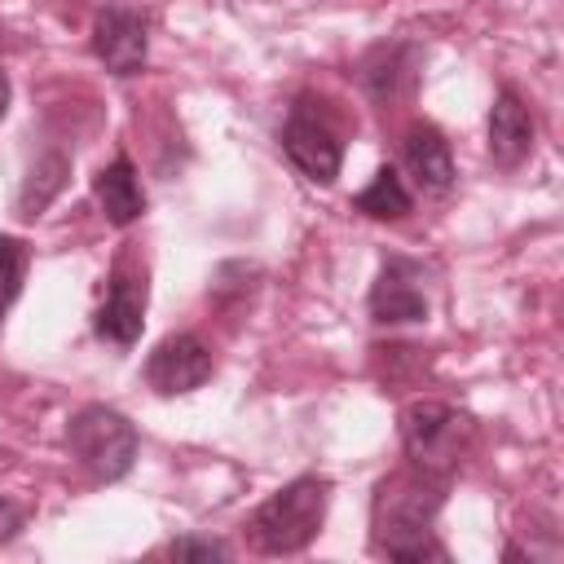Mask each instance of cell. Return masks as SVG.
<instances>
[{
	"mask_svg": "<svg viewBox=\"0 0 564 564\" xmlns=\"http://www.w3.org/2000/svg\"><path fill=\"white\" fill-rule=\"evenodd\" d=\"M445 494H449V476L423 471L414 463L388 471L370 498L375 551H383L388 560H401V564L449 560V551L432 538V520L441 516Z\"/></svg>",
	"mask_w": 564,
	"mask_h": 564,
	"instance_id": "cell-1",
	"label": "cell"
},
{
	"mask_svg": "<svg viewBox=\"0 0 564 564\" xmlns=\"http://www.w3.org/2000/svg\"><path fill=\"white\" fill-rule=\"evenodd\" d=\"M326 507H330V480L326 476H295L282 489H273L247 520V538L260 555H295L304 551L322 524H326Z\"/></svg>",
	"mask_w": 564,
	"mask_h": 564,
	"instance_id": "cell-2",
	"label": "cell"
},
{
	"mask_svg": "<svg viewBox=\"0 0 564 564\" xmlns=\"http://www.w3.org/2000/svg\"><path fill=\"white\" fill-rule=\"evenodd\" d=\"M397 427H401L405 458L423 471H436V476H454V467L476 445V419L449 401H436V397L405 401L397 414Z\"/></svg>",
	"mask_w": 564,
	"mask_h": 564,
	"instance_id": "cell-3",
	"label": "cell"
},
{
	"mask_svg": "<svg viewBox=\"0 0 564 564\" xmlns=\"http://www.w3.org/2000/svg\"><path fill=\"white\" fill-rule=\"evenodd\" d=\"M66 445H70V458L97 485H110V480H123L132 471L141 436H137L128 414H119L110 405H84L66 423Z\"/></svg>",
	"mask_w": 564,
	"mask_h": 564,
	"instance_id": "cell-4",
	"label": "cell"
},
{
	"mask_svg": "<svg viewBox=\"0 0 564 564\" xmlns=\"http://www.w3.org/2000/svg\"><path fill=\"white\" fill-rule=\"evenodd\" d=\"M282 150L317 185H330L339 176V167H344V141H339V132L322 115H313L308 101H300L286 115V123H282Z\"/></svg>",
	"mask_w": 564,
	"mask_h": 564,
	"instance_id": "cell-5",
	"label": "cell"
},
{
	"mask_svg": "<svg viewBox=\"0 0 564 564\" xmlns=\"http://www.w3.org/2000/svg\"><path fill=\"white\" fill-rule=\"evenodd\" d=\"M93 53L119 79L141 75L145 57H150V26H145V18L137 9H128V4L97 9V18H93Z\"/></svg>",
	"mask_w": 564,
	"mask_h": 564,
	"instance_id": "cell-6",
	"label": "cell"
},
{
	"mask_svg": "<svg viewBox=\"0 0 564 564\" xmlns=\"http://www.w3.org/2000/svg\"><path fill=\"white\" fill-rule=\"evenodd\" d=\"M216 361H212V348L181 330V335H167L154 344V352L145 357V383L159 392V397H185L194 388H203L212 379Z\"/></svg>",
	"mask_w": 564,
	"mask_h": 564,
	"instance_id": "cell-7",
	"label": "cell"
},
{
	"mask_svg": "<svg viewBox=\"0 0 564 564\" xmlns=\"http://www.w3.org/2000/svg\"><path fill=\"white\" fill-rule=\"evenodd\" d=\"M145 273L132 264V260H119L115 273H110V286H106V300L97 308V335L119 344V348H132L141 339V326H145Z\"/></svg>",
	"mask_w": 564,
	"mask_h": 564,
	"instance_id": "cell-8",
	"label": "cell"
},
{
	"mask_svg": "<svg viewBox=\"0 0 564 564\" xmlns=\"http://www.w3.org/2000/svg\"><path fill=\"white\" fill-rule=\"evenodd\" d=\"M370 317L379 326H405V322H427V291L419 286V264L388 256L375 286H370Z\"/></svg>",
	"mask_w": 564,
	"mask_h": 564,
	"instance_id": "cell-9",
	"label": "cell"
},
{
	"mask_svg": "<svg viewBox=\"0 0 564 564\" xmlns=\"http://www.w3.org/2000/svg\"><path fill=\"white\" fill-rule=\"evenodd\" d=\"M529 150H533V115L516 88H498L489 106V159L511 172L529 159Z\"/></svg>",
	"mask_w": 564,
	"mask_h": 564,
	"instance_id": "cell-10",
	"label": "cell"
},
{
	"mask_svg": "<svg viewBox=\"0 0 564 564\" xmlns=\"http://www.w3.org/2000/svg\"><path fill=\"white\" fill-rule=\"evenodd\" d=\"M93 194H97L101 216H106L115 229H128L132 220L145 216V189H141V176H137V167H132L128 154H115V159L93 176Z\"/></svg>",
	"mask_w": 564,
	"mask_h": 564,
	"instance_id": "cell-11",
	"label": "cell"
},
{
	"mask_svg": "<svg viewBox=\"0 0 564 564\" xmlns=\"http://www.w3.org/2000/svg\"><path fill=\"white\" fill-rule=\"evenodd\" d=\"M401 159L410 167V176L427 189V194H445L454 185V154L449 141L432 128V123H414L401 141Z\"/></svg>",
	"mask_w": 564,
	"mask_h": 564,
	"instance_id": "cell-12",
	"label": "cell"
},
{
	"mask_svg": "<svg viewBox=\"0 0 564 564\" xmlns=\"http://www.w3.org/2000/svg\"><path fill=\"white\" fill-rule=\"evenodd\" d=\"M361 84L375 101H397L414 84V48L410 44H379L361 62Z\"/></svg>",
	"mask_w": 564,
	"mask_h": 564,
	"instance_id": "cell-13",
	"label": "cell"
},
{
	"mask_svg": "<svg viewBox=\"0 0 564 564\" xmlns=\"http://www.w3.org/2000/svg\"><path fill=\"white\" fill-rule=\"evenodd\" d=\"M352 207H357L361 216H370V220H401V216H410L414 194L405 189V181H401L397 167H379V172L370 176V185L352 198Z\"/></svg>",
	"mask_w": 564,
	"mask_h": 564,
	"instance_id": "cell-14",
	"label": "cell"
},
{
	"mask_svg": "<svg viewBox=\"0 0 564 564\" xmlns=\"http://www.w3.org/2000/svg\"><path fill=\"white\" fill-rule=\"evenodd\" d=\"M26 269H31V247L22 238H13V234H0V322L22 295Z\"/></svg>",
	"mask_w": 564,
	"mask_h": 564,
	"instance_id": "cell-15",
	"label": "cell"
},
{
	"mask_svg": "<svg viewBox=\"0 0 564 564\" xmlns=\"http://www.w3.org/2000/svg\"><path fill=\"white\" fill-rule=\"evenodd\" d=\"M167 555H172V560H203V564H212V560H229V546H225L220 538L185 533V538H172V542H167Z\"/></svg>",
	"mask_w": 564,
	"mask_h": 564,
	"instance_id": "cell-16",
	"label": "cell"
},
{
	"mask_svg": "<svg viewBox=\"0 0 564 564\" xmlns=\"http://www.w3.org/2000/svg\"><path fill=\"white\" fill-rule=\"evenodd\" d=\"M22 524H26V511H22L18 502L0 498V546H4V542H13V538L22 533Z\"/></svg>",
	"mask_w": 564,
	"mask_h": 564,
	"instance_id": "cell-17",
	"label": "cell"
},
{
	"mask_svg": "<svg viewBox=\"0 0 564 564\" xmlns=\"http://www.w3.org/2000/svg\"><path fill=\"white\" fill-rule=\"evenodd\" d=\"M4 110H9V75L0 70V119H4Z\"/></svg>",
	"mask_w": 564,
	"mask_h": 564,
	"instance_id": "cell-18",
	"label": "cell"
}]
</instances>
